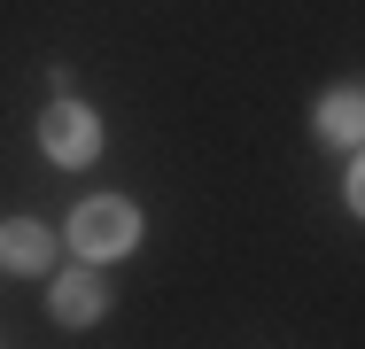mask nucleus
I'll return each mask as SVG.
<instances>
[{
	"label": "nucleus",
	"mask_w": 365,
	"mask_h": 349,
	"mask_svg": "<svg viewBox=\"0 0 365 349\" xmlns=\"http://www.w3.org/2000/svg\"><path fill=\"white\" fill-rule=\"evenodd\" d=\"M71 241L86 249V256H125V249L140 241V209L117 202V194H101V202H86L71 217Z\"/></svg>",
	"instance_id": "obj_1"
},
{
	"label": "nucleus",
	"mask_w": 365,
	"mask_h": 349,
	"mask_svg": "<svg viewBox=\"0 0 365 349\" xmlns=\"http://www.w3.org/2000/svg\"><path fill=\"white\" fill-rule=\"evenodd\" d=\"M39 140H47V155H55V163H93V140H101V125H93V109L55 101V109H47V125H39Z\"/></svg>",
	"instance_id": "obj_2"
},
{
	"label": "nucleus",
	"mask_w": 365,
	"mask_h": 349,
	"mask_svg": "<svg viewBox=\"0 0 365 349\" xmlns=\"http://www.w3.org/2000/svg\"><path fill=\"white\" fill-rule=\"evenodd\" d=\"M47 256H55L47 225H0V264H16V272H39Z\"/></svg>",
	"instance_id": "obj_3"
},
{
	"label": "nucleus",
	"mask_w": 365,
	"mask_h": 349,
	"mask_svg": "<svg viewBox=\"0 0 365 349\" xmlns=\"http://www.w3.org/2000/svg\"><path fill=\"white\" fill-rule=\"evenodd\" d=\"M101 311V287L86 272H71V279H55V318H93Z\"/></svg>",
	"instance_id": "obj_4"
},
{
	"label": "nucleus",
	"mask_w": 365,
	"mask_h": 349,
	"mask_svg": "<svg viewBox=\"0 0 365 349\" xmlns=\"http://www.w3.org/2000/svg\"><path fill=\"white\" fill-rule=\"evenodd\" d=\"M358 125H365V109H358V93H334V101H327V109H319V132H327V140H342V147H350V140H358Z\"/></svg>",
	"instance_id": "obj_5"
}]
</instances>
